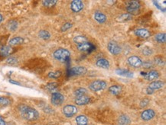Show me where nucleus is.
Masks as SVG:
<instances>
[{
    "label": "nucleus",
    "instance_id": "a211bd4d",
    "mask_svg": "<svg viewBox=\"0 0 166 125\" xmlns=\"http://www.w3.org/2000/svg\"><path fill=\"white\" fill-rule=\"evenodd\" d=\"M94 19L99 23L103 24L106 21V16L103 12L97 11L94 13Z\"/></svg>",
    "mask_w": 166,
    "mask_h": 125
},
{
    "label": "nucleus",
    "instance_id": "5701e85b",
    "mask_svg": "<svg viewBox=\"0 0 166 125\" xmlns=\"http://www.w3.org/2000/svg\"><path fill=\"white\" fill-rule=\"evenodd\" d=\"M109 92H110L112 95H117L121 92V90H122V87L120 86H117V85H114V86H110L109 88Z\"/></svg>",
    "mask_w": 166,
    "mask_h": 125
},
{
    "label": "nucleus",
    "instance_id": "a19ab883",
    "mask_svg": "<svg viewBox=\"0 0 166 125\" xmlns=\"http://www.w3.org/2000/svg\"><path fill=\"white\" fill-rule=\"evenodd\" d=\"M9 83H12V84H14V85H17V86H21L20 83H18V82L14 81V80H9Z\"/></svg>",
    "mask_w": 166,
    "mask_h": 125
},
{
    "label": "nucleus",
    "instance_id": "bb28decb",
    "mask_svg": "<svg viewBox=\"0 0 166 125\" xmlns=\"http://www.w3.org/2000/svg\"><path fill=\"white\" fill-rule=\"evenodd\" d=\"M155 38L156 41H157L158 43H160V44H164V43H165L166 36L165 33L157 34L155 35Z\"/></svg>",
    "mask_w": 166,
    "mask_h": 125
},
{
    "label": "nucleus",
    "instance_id": "9d476101",
    "mask_svg": "<svg viewBox=\"0 0 166 125\" xmlns=\"http://www.w3.org/2000/svg\"><path fill=\"white\" fill-rule=\"evenodd\" d=\"M70 9L74 12H80L83 9V3L80 0H74L70 3Z\"/></svg>",
    "mask_w": 166,
    "mask_h": 125
},
{
    "label": "nucleus",
    "instance_id": "4c0bfd02",
    "mask_svg": "<svg viewBox=\"0 0 166 125\" xmlns=\"http://www.w3.org/2000/svg\"><path fill=\"white\" fill-rule=\"evenodd\" d=\"M155 63L159 66H162L164 64L163 59H162V57H155Z\"/></svg>",
    "mask_w": 166,
    "mask_h": 125
},
{
    "label": "nucleus",
    "instance_id": "f257e3e1",
    "mask_svg": "<svg viewBox=\"0 0 166 125\" xmlns=\"http://www.w3.org/2000/svg\"><path fill=\"white\" fill-rule=\"evenodd\" d=\"M19 111L22 118L27 121H34L39 118V113L38 111L27 105H21L19 107Z\"/></svg>",
    "mask_w": 166,
    "mask_h": 125
},
{
    "label": "nucleus",
    "instance_id": "37998d69",
    "mask_svg": "<svg viewBox=\"0 0 166 125\" xmlns=\"http://www.w3.org/2000/svg\"><path fill=\"white\" fill-rule=\"evenodd\" d=\"M2 20H3V16L1 15V14H0V23H1L2 22Z\"/></svg>",
    "mask_w": 166,
    "mask_h": 125
},
{
    "label": "nucleus",
    "instance_id": "7ed1b4c3",
    "mask_svg": "<svg viewBox=\"0 0 166 125\" xmlns=\"http://www.w3.org/2000/svg\"><path fill=\"white\" fill-rule=\"evenodd\" d=\"M140 3L137 1H128L126 3V8L128 14L131 15H138L140 12Z\"/></svg>",
    "mask_w": 166,
    "mask_h": 125
},
{
    "label": "nucleus",
    "instance_id": "423d86ee",
    "mask_svg": "<svg viewBox=\"0 0 166 125\" xmlns=\"http://www.w3.org/2000/svg\"><path fill=\"white\" fill-rule=\"evenodd\" d=\"M107 49L113 55H118L122 52V48L116 41H109L107 44Z\"/></svg>",
    "mask_w": 166,
    "mask_h": 125
},
{
    "label": "nucleus",
    "instance_id": "dca6fc26",
    "mask_svg": "<svg viewBox=\"0 0 166 125\" xmlns=\"http://www.w3.org/2000/svg\"><path fill=\"white\" fill-rule=\"evenodd\" d=\"M116 73L119 76H124V77L126 78H133L134 76V74L132 72L125 70V69H118V70H116Z\"/></svg>",
    "mask_w": 166,
    "mask_h": 125
},
{
    "label": "nucleus",
    "instance_id": "79ce46f5",
    "mask_svg": "<svg viewBox=\"0 0 166 125\" xmlns=\"http://www.w3.org/2000/svg\"><path fill=\"white\" fill-rule=\"evenodd\" d=\"M0 125H6L5 121L1 118V117H0Z\"/></svg>",
    "mask_w": 166,
    "mask_h": 125
},
{
    "label": "nucleus",
    "instance_id": "b1692460",
    "mask_svg": "<svg viewBox=\"0 0 166 125\" xmlns=\"http://www.w3.org/2000/svg\"><path fill=\"white\" fill-rule=\"evenodd\" d=\"M57 87H58V85H57V83H48V84L46 86V89H48L49 92H52V94L55 93V92H57Z\"/></svg>",
    "mask_w": 166,
    "mask_h": 125
},
{
    "label": "nucleus",
    "instance_id": "393cba45",
    "mask_svg": "<svg viewBox=\"0 0 166 125\" xmlns=\"http://www.w3.org/2000/svg\"><path fill=\"white\" fill-rule=\"evenodd\" d=\"M119 123L120 125H129L130 124V119L126 115H122L119 118Z\"/></svg>",
    "mask_w": 166,
    "mask_h": 125
},
{
    "label": "nucleus",
    "instance_id": "473e14b6",
    "mask_svg": "<svg viewBox=\"0 0 166 125\" xmlns=\"http://www.w3.org/2000/svg\"><path fill=\"white\" fill-rule=\"evenodd\" d=\"M57 2L56 0H45V1L42 2V4L46 7H52V6H55Z\"/></svg>",
    "mask_w": 166,
    "mask_h": 125
},
{
    "label": "nucleus",
    "instance_id": "c9c22d12",
    "mask_svg": "<svg viewBox=\"0 0 166 125\" xmlns=\"http://www.w3.org/2000/svg\"><path fill=\"white\" fill-rule=\"evenodd\" d=\"M73 26V24L70 23V22H66L62 27H61V31H67V30L70 29Z\"/></svg>",
    "mask_w": 166,
    "mask_h": 125
},
{
    "label": "nucleus",
    "instance_id": "a878e982",
    "mask_svg": "<svg viewBox=\"0 0 166 125\" xmlns=\"http://www.w3.org/2000/svg\"><path fill=\"white\" fill-rule=\"evenodd\" d=\"M131 19H133V15H130V14L128 13L122 14V15H120L118 18H117V21L120 22H127V21L131 20Z\"/></svg>",
    "mask_w": 166,
    "mask_h": 125
},
{
    "label": "nucleus",
    "instance_id": "c756f323",
    "mask_svg": "<svg viewBox=\"0 0 166 125\" xmlns=\"http://www.w3.org/2000/svg\"><path fill=\"white\" fill-rule=\"evenodd\" d=\"M38 36L44 40H48L51 38V34L45 30H41L38 32Z\"/></svg>",
    "mask_w": 166,
    "mask_h": 125
},
{
    "label": "nucleus",
    "instance_id": "412c9836",
    "mask_svg": "<svg viewBox=\"0 0 166 125\" xmlns=\"http://www.w3.org/2000/svg\"><path fill=\"white\" fill-rule=\"evenodd\" d=\"M76 123L77 125H88V119L84 115H79L76 118Z\"/></svg>",
    "mask_w": 166,
    "mask_h": 125
},
{
    "label": "nucleus",
    "instance_id": "4468645a",
    "mask_svg": "<svg viewBox=\"0 0 166 125\" xmlns=\"http://www.w3.org/2000/svg\"><path fill=\"white\" fill-rule=\"evenodd\" d=\"M91 102V98L87 95L80 96V97H77L75 99V103L77 105H87Z\"/></svg>",
    "mask_w": 166,
    "mask_h": 125
},
{
    "label": "nucleus",
    "instance_id": "ddd939ff",
    "mask_svg": "<svg viewBox=\"0 0 166 125\" xmlns=\"http://www.w3.org/2000/svg\"><path fill=\"white\" fill-rule=\"evenodd\" d=\"M134 33L136 36L142 38H148L151 36L150 31L146 28H137L135 30Z\"/></svg>",
    "mask_w": 166,
    "mask_h": 125
},
{
    "label": "nucleus",
    "instance_id": "4be33fe9",
    "mask_svg": "<svg viewBox=\"0 0 166 125\" xmlns=\"http://www.w3.org/2000/svg\"><path fill=\"white\" fill-rule=\"evenodd\" d=\"M23 42H24L23 38H21V37H15V38H12V39L9 41V44L10 46H16L22 44Z\"/></svg>",
    "mask_w": 166,
    "mask_h": 125
},
{
    "label": "nucleus",
    "instance_id": "1a4fd4ad",
    "mask_svg": "<svg viewBox=\"0 0 166 125\" xmlns=\"http://www.w3.org/2000/svg\"><path fill=\"white\" fill-rule=\"evenodd\" d=\"M128 62L131 67H135V68H138L143 65V61L140 57H137V56H132V57H129Z\"/></svg>",
    "mask_w": 166,
    "mask_h": 125
},
{
    "label": "nucleus",
    "instance_id": "0eeeda50",
    "mask_svg": "<svg viewBox=\"0 0 166 125\" xmlns=\"http://www.w3.org/2000/svg\"><path fill=\"white\" fill-rule=\"evenodd\" d=\"M51 103L55 106H60L64 102V96L59 92L53 93L51 95Z\"/></svg>",
    "mask_w": 166,
    "mask_h": 125
},
{
    "label": "nucleus",
    "instance_id": "7c9ffc66",
    "mask_svg": "<svg viewBox=\"0 0 166 125\" xmlns=\"http://www.w3.org/2000/svg\"><path fill=\"white\" fill-rule=\"evenodd\" d=\"M141 52L145 56H151L153 54V50L149 47H144L142 48Z\"/></svg>",
    "mask_w": 166,
    "mask_h": 125
},
{
    "label": "nucleus",
    "instance_id": "c85d7f7f",
    "mask_svg": "<svg viewBox=\"0 0 166 125\" xmlns=\"http://www.w3.org/2000/svg\"><path fill=\"white\" fill-rule=\"evenodd\" d=\"M87 90L84 88H79L74 91V95L76 97H80V96L87 95Z\"/></svg>",
    "mask_w": 166,
    "mask_h": 125
},
{
    "label": "nucleus",
    "instance_id": "72a5a7b5",
    "mask_svg": "<svg viewBox=\"0 0 166 125\" xmlns=\"http://www.w3.org/2000/svg\"><path fill=\"white\" fill-rule=\"evenodd\" d=\"M48 77L51 79H58L61 76V71H53L48 73Z\"/></svg>",
    "mask_w": 166,
    "mask_h": 125
},
{
    "label": "nucleus",
    "instance_id": "2eb2a0df",
    "mask_svg": "<svg viewBox=\"0 0 166 125\" xmlns=\"http://www.w3.org/2000/svg\"><path fill=\"white\" fill-rule=\"evenodd\" d=\"M70 72H71L72 74L74 75H83L87 72V69L85 68L84 67H81V66H78V67H74L73 68H71L70 70Z\"/></svg>",
    "mask_w": 166,
    "mask_h": 125
},
{
    "label": "nucleus",
    "instance_id": "2f4dec72",
    "mask_svg": "<svg viewBox=\"0 0 166 125\" xmlns=\"http://www.w3.org/2000/svg\"><path fill=\"white\" fill-rule=\"evenodd\" d=\"M77 48H78V50L80 51L86 52V51H88L91 49V44H88V43H86V44H81V45H77Z\"/></svg>",
    "mask_w": 166,
    "mask_h": 125
},
{
    "label": "nucleus",
    "instance_id": "f8f14e48",
    "mask_svg": "<svg viewBox=\"0 0 166 125\" xmlns=\"http://www.w3.org/2000/svg\"><path fill=\"white\" fill-rule=\"evenodd\" d=\"M143 75L145 79L148 80V81H155L159 76V72L156 71V70H151V71Z\"/></svg>",
    "mask_w": 166,
    "mask_h": 125
},
{
    "label": "nucleus",
    "instance_id": "f704fd0d",
    "mask_svg": "<svg viewBox=\"0 0 166 125\" xmlns=\"http://www.w3.org/2000/svg\"><path fill=\"white\" fill-rule=\"evenodd\" d=\"M10 99L6 97H0V105H10Z\"/></svg>",
    "mask_w": 166,
    "mask_h": 125
},
{
    "label": "nucleus",
    "instance_id": "ea45409f",
    "mask_svg": "<svg viewBox=\"0 0 166 125\" xmlns=\"http://www.w3.org/2000/svg\"><path fill=\"white\" fill-rule=\"evenodd\" d=\"M149 99H145L144 100L142 101L141 103H140V105H141V107H146V106H147L148 105H149Z\"/></svg>",
    "mask_w": 166,
    "mask_h": 125
},
{
    "label": "nucleus",
    "instance_id": "58836bf2",
    "mask_svg": "<svg viewBox=\"0 0 166 125\" xmlns=\"http://www.w3.org/2000/svg\"><path fill=\"white\" fill-rule=\"evenodd\" d=\"M142 66H143V67H144V68L149 69V68H151V67H153V63L151 62H150V61H146L144 62H143V65H142Z\"/></svg>",
    "mask_w": 166,
    "mask_h": 125
},
{
    "label": "nucleus",
    "instance_id": "39448f33",
    "mask_svg": "<svg viewBox=\"0 0 166 125\" xmlns=\"http://www.w3.org/2000/svg\"><path fill=\"white\" fill-rule=\"evenodd\" d=\"M163 86L164 82L159 81V80H155V81H152L150 84L149 85V86H148L147 89H146V92H147V94L151 95L154 93L158 89H162Z\"/></svg>",
    "mask_w": 166,
    "mask_h": 125
},
{
    "label": "nucleus",
    "instance_id": "f3484780",
    "mask_svg": "<svg viewBox=\"0 0 166 125\" xmlns=\"http://www.w3.org/2000/svg\"><path fill=\"white\" fill-rule=\"evenodd\" d=\"M12 48L10 46H2L0 48V55L2 57H8L12 52Z\"/></svg>",
    "mask_w": 166,
    "mask_h": 125
},
{
    "label": "nucleus",
    "instance_id": "cd10ccee",
    "mask_svg": "<svg viewBox=\"0 0 166 125\" xmlns=\"http://www.w3.org/2000/svg\"><path fill=\"white\" fill-rule=\"evenodd\" d=\"M18 26H19V24H18V22H16V21L14 20L9 22V23H8L7 25V28H9V31H15L18 28Z\"/></svg>",
    "mask_w": 166,
    "mask_h": 125
},
{
    "label": "nucleus",
    "instance_id": "f03ea898",
    "mask_svg": "<svg viewBox=\"0 0 166 125\" xmlns=\"http://www.w3.org/2000/svg\"><path fill=\"white\" fill-rule=\"evenodd\" d=\"M54 57L58 61L62 62L67 61L70 57V53L68 50L64 49V48H59V49L56 50L54 52Z\"/></svg>",
    "mask_w": 166,
    "mask_h": 125
},
{
    "label": "nucleus",
    "instance_id": "e433bc0d",
    "mask_svg": "<svg viewBox=\"0 0 166 125\" xmlns=\"http://www.w3.org/2000/svg\"><path fill=\"white\" fill-rule=\"evenodd\" d=\"M6 62H7L9 64H11V65H14V64L17 63L18 60H17V59L15 58V57H9V58L7 59Z\"/></svg>",
    "mask_w": 166,
    "mask_h": 125
},
{
    "label": "nucleus",
    "instance_id": "9b49d317",
    "mask_svg": "<svg viewBox=\"0 0 166 125\" xmlns=\"http://www.w3.org/2000/svg\"><path fill=\"white\" fill-rule=\"evenodd\" d=\"M155 112L154 110L147 109L142 112L141 118L143 120V121H148L152 119V118L155 117Z\"/></svg>",
    "mask_w": 166,
    "mask_h": 125
},
{
    "label": "nucleus",
    "instance_id": "6e6552de",
    "mask_svg": "<svg viewBox=\"0 0 166 125\" xmlns=\"http://www.w3.org/2000/svg\"><path fill=\"white\" fill-rule=\"evenodd\" d=\"M63 113L66 117L70 118V117H73L74 115H75L77 113V108L74 105H66L63 108Z\"/></svg>",
    "mask_w": 166,
    "mask_h": 125
},
{
    "label": "nucleus",
    "instance_id": "aec40b11",
    "mask_svg": "<svg viewBox=\"0 0 166 125\" xmlns=\"http://www.w3.org/2000/svg\"><path fill=\"white\" fill-rule=\"evenodd\" d=\"M96 63L97 67H100V68H103V69H109V66H110L109 62L106 59H104V58L99 59V60L96 61Z\"/></svg>",
    "mask_w": 166,
    "mask_h": 125
},
{
    "label": "nucleus",
    "instance_id": "6ab92c4d",
    "mask_svg": "<svg viewBox=\"0 0 166 125\" xmlns=\"http://www.w3.org/2000/svg\"><path fill=\"white\" fill-rule=\"evenodd\" d=\"M74 42L77 44V45H81V44L88 43L87 38L83 35H78L74 38Z\"/></svg>",
    "mask_w": 166,
    "mask_h": 125
},
{
    "label": "nucleus",
    "instance_id": "20e7f679",
    "mask_svg": "<svg viewBox=\"0 0 166 125\" xmlns=\"http://www.w3.org/2000/svg\"><path fill=\"white\" fill-rule=\"evenodd\" d=\"M106 88V83L104 80H96L90 84L89 89L93 92H99L104 90Z\"/></svg>",
    "mask_w": 166,
    "mask_h": 125
}]
</instances>
